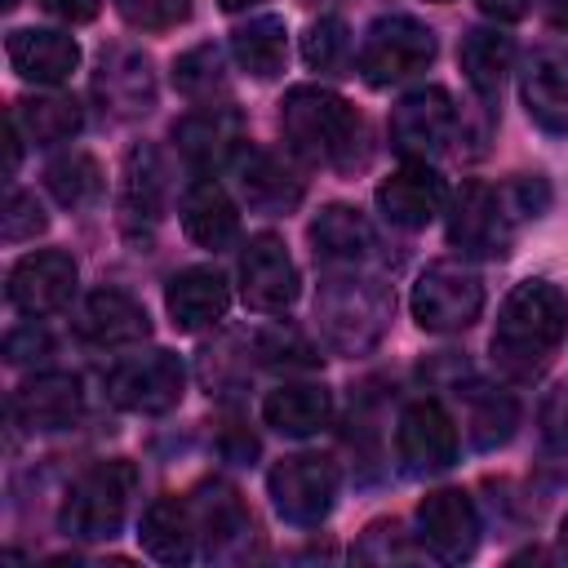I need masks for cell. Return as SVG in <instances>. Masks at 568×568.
Segmentation results:
<instances>
[{
    "label": "cell",
    "instance_id": "cell-1",
    "mask_svg": "<svg viewBox=\"0 0 568 568\" xmlns=\"http://www.w3.org/2000/svg\"><path fill=\"white\" fill-rule=\"evenodd\" d=\"M568 337V297L550 280H524L506 293L493 328V364L510 382H537Z\"/></svg>",
    "mask_w": 568,
    "mask_h": 568
},
{
    "label": "cell",
    "instance_id": "cell-2",
    "mask_svg": "<svg viewBox=\"0 0 568 568\" xmlns=\"http://www.w3.org/2000/svg\"><path fill=\"white\" fill-rule=\"evenodd\" d=\"M546 204H550V186L537 173L532 178L519 173L506 186L466 182L448 209V240L470 257H506L519 222L541 217Z\"/></svg>",
    "mask_w": 568,
    "mask_h": 568
},
{
    "label": "cell",
    "instance_id": "cell-3",
    "mask_svg": "<svg viewBox=\"0 0 568 568\" xmlns=\"http://www.w3.org/2000/svg\"><path fill=\"white\" fill-rule=\"evenodd\" d=\"M280 129H284L288 146L297 155H306L311 164L351 169L359 160V142H364L359 111L333 89L293 84L280 102Z\"/></svg>",
    "mask_w": 568,
    "mask_h": 568
},
{
    "label": "cell",
    "instance_id": "cell-4",
    "mask_svg": "<svg viewBox=\"0 0 568 568\" xmlns=\"http://www.w3.org/2000/svg\"><path fill=\"white\" fill-rule=\"evenodd\" d=\"M320 333L342 355H364L390 324V288L368 275H328L315 297Z\"/></svg>",
    "mask_w": 568,
    "mask_h": 568
},
{
    "label": "cell",
    "instance_id": "cell-5",
    "mask_svg": "<svg viewBox=\"0 0 568 568\" xmlns=\"http://www.w3.org/2000/svg\"><path fill=\"white\" fill-rule=\"evenodd\" d=\"M133 488H138L133 462L111 457V462L89 466L71 484V493L62 501V515H58L62 532L75 537V541H106V537H115L120 524H124V515H129Z\"/></svg>",
    "mask_w": 568,
    "mask_h": 568
},
{
    "label": "cell",
    "instance_id": "cell-6",
    "mask_svg": "<svg viewBox=\"0 0 568 568\" xmlns=\"http://www.w3.org/2000/svg\"><path fill=\"white\" fill-rule=\"evenodd\" d=\"M435 62V31L408 13H386L364 31L359 44V75L373 89L399 84Z\"/></svg>",
    "mask_w": 568,
    "mask_h": 568
},
{
    "label": "cell",
    "instance_id": "cell-7",
    "mask_svg": "<svg viewBox=\"0 0 568 568\" xmlns=\"http://www.w3.org/2000/svg\"><path fill=\"white\" fill-rule=\"evenodd\" d=\"M484 311V280L470 266L435 262L413 284V320L426 333H462Z\"/></svg>",
    "mask_w": 568,
    "mask_h": 568
},
{
    "label": "cell",
    "instance_id": "cell-8",
    "mask_svg": "<svg viewBox=\"0 0 568 568\" xmlns=\"http://www.w3.org/2000/svg\"><path fill=\"white\" fill-rule=\"evenodd\" d=\"M266 488H271L275 515H280L284 524L315 528V524L333 510L337 470H333V462L320 457V453H293V457H284V462L271 466Z\"/></svg>",
    "mask_w": 568,
    "mask_h": 568
},
{
    "label": "cell",
    "instance_id": "cell-9",
    "mask_svg": "<svg viewBox=\"0 0 568 568\" xmlns=\"http://www.w3.org/2000/svg\"><path fill=\"white\" fill-rule=\"evenodd\" d=\"M186 390V368L173 351L129 355L106 373V395L129 413H169Z\"/></svg>",
    "mask_w": 568,
    "mask_h": 568
},
{
    "label": "cell",
    "instance_id": "cell-10",
    "mask_svg": "<svg viewBox=\"0 0 568 568\" xmlns=\"http://www.w3.org/2000/svg\"><path fill=\"white\" fill-rule=\"evenodd\" d=\"M453 129H457V106H453V93L439 84L413 89L390 111V146L404 160H430L435 151L448 146Z\"/></svg>",
    "mask_w": 568,
    "mask_h": 568
},
{
    "label": "cell",
    "instance_id": "cell-11",
    "mask_svg": "<svg viewBox=\"0 0 568 568\" xmlns=\"http://www.w3.org/2000/svg\"><path fill=\"white\" fill-rule=\"evenodd\" d=\"M395 448L408 475L426 479L453 466L457 457V426L448 417V408L439 399H413L399 413V430H395Z\"/></svg>",
    "mask_w": 568,
    "mask_h": 568
},
{
    "label": "cell",
    "instance_id": "cell-12",
    "mask_svg": "<svg viewBox=\"0 0 568 568\" xmlns=\"http://www.w3.org/2000/svg\"><path fill=\"white\" fill-rule=\"evenodd\" d=\"M240 293L253 311H266V315L288 311L297 302V266H293L280 235L262 231L244 244V253H240Z\"/></svg>",
    "mask_w": 568,
    "mask_h": 568
},
{
    "label": "cell",
    "instance_id": "cell-13",
    "mask_svg": "<svg viewBox=\"0 0 568 568\" xmlns=\"http://www.w3.org/2000/svg\"><path fill=\"white\" fill-rule=\"evenodd\" d=\"M93 98L115 120L146 115L155 106V71H151V58L142 49H129V44L106 49L98 58V71H93Z\"/></svg>",
    "mask_w": 568,
    "mask_h": 568
},
{
    "label": "cell",
    "instance_id": "cell-14",
    "mask_svg": "<svg viewBox=\"0 0 568 568\" xmlns=\"http://www.w3.org/2000/svg\"><path fill=\"white\" fill-rule=\"evenodd\" d=\"M417 537L422 546L444 559V564H462L475 555L479 546V510L462 488H439L417 506Z\"/></svg>",
    "mask_w": 568,
    "mask_h": 568
},
{
    "label": "cell",
    "instance_id": "cell-15",
    "mask_svg": "<svg viewBox=\"0 0 568 568\" xmlns=\"http://www.w3.org/2000/svg\"><path fill=\"white\" fill-rule=\"evenodd\" d=\"M75 280H80V271H75V257H71V253H62V248H40V253H27V257L9 271V302H13L22 315L40 320V315H53V311H62V306L71 302Z\"/></svg>",
    "mask_w": 568,
    "mask_h": 568
},
{
    "label": "cell",
    "instance_id": "cell-16",
    "mask_svg": "<svg viewBox=\"0 0 568 568\" xmlns=\"http://www.w3.org/2000/svg\"><path fill=\"white\" fill-rule=\"evenodd\" d=\"M173 142L191 169L213 173V169L240 160V151L248 146L244 142V115L235 106H200V111L178 120Z\"/></svg>",
    "mask_w": 568,
    "mask_h": 568
},
{
    "label": "cell",
    "instance_id": "cell-17",
    "mask_svg": "<svg viewBox=\"0 0 568 568\" xmlns=\"http://www.w3.org/2000/svg\"><path fill=\"white\" fill-rule=\"evenodd\" d=\"M448 204V186L444 178L426 164V160H404L382 186H377V209L386 222L404 226V231H422L426 222H435Z\"/></svg>",
    "mask_w": 568,
    "mask_h": 568
},
{
    "label": "cell",
    "instance_id": "cell-18",
    "mask_svg": "<svg viewBox=\"0 0 568 568\" xmlns=\"http://www.w3.org/2000/svg\"><path fill=\"white\" fill-rule=\"evenodd\" d=\"M519 93L546 133H568V49L564 44H541L528 53L519 71Z\"/></svg>",
    "mask_w": 568,
    "mask_h": 568
},
{
    "label": "cell",
    "instance_id": "cell-19",
    "mask_svg": "<svg viewBox=\"0 0 568 568\" xmlns=\"http://www.w3.org/2000/svg\"><path fill=\"white\" fill-rule=\"evenodd\" d=\"M9 67L27 80V84H62L75 67H80V44L67 31L53 27H22L9 31L4 40Z\"/></svg>",
    "mask_w": 568,
    "mask_h": 568
},
{
    "label": "cell",
    "instance_id": "cell-20",
    "mask_svg": "<svg viewBox=\"0 0 568 568\" xmlns=\"http://www.w3.org/2000/svg\"><path fill=\"white\" fill-rule=\"evenodd\" d=\"M80 408H84V390H80V377L71 373H40L22 382L9 399L13 422L27 430H62L80 417Z\"/></svg>",
    "mask_w": 568,
    "mask_h": 568
},
{
    "label": "cell",
    "instance_id": "cell-21",
    "mask_svg": "<svg viewBox=\"0 0 568 568\" xmlns=\"http://www.w3.org/2000/svg\"><path fill=\"white\" fill-rule=\"evenodd\" d=\"M164 306H169V315H173V324L182 333H200V328H209V324H217L226 315L231 288H226L222 271H213V266H186V271H178L169 280Z\"/></svg>",
    "mask_w": 568,
    "mask_h": 568
},
{
    "label": "cell",
    "instance_id": "cell-22",
    "mask_svg": "<svg viewBox=\"0 0 568 568\" xmlns=\"http://www.w3.org/2000/svg\"><path fill=\"white\" fill-rule=\"evenodd\" d=\"M75 333L93 346H133L151 333V320L142 311V302H133L120 288H98L84 297L80 315H75Z\"/></svg>",
    "mask_w": 568,
    "mask_h": 568
},
{
    "label": "cell",
    "instance_id": "cell-23",
    "mask_svg": "<svg viewBox=\"0 0 568 568\" xmlns=\"http://www.w3.org/2000/svg\"><path fill=\"white\" fill-rule=\"evenodd\" d=\"M235 173H240L244 204L257 209V213H293L297 200H302V178L275 151L244 146L240 160H235Z\"/></svg>",
    "mask_w": 568,
    "mask_h": 568
},
{
    "label": "cell",
    "instance_id": "cell-24",
    "mask_svg": "<svg viewBox=\"0 0 568 568\" xmlns=\"http://www.w3.org/2000/svg\"><path fill=\"white\" fill-rule=\"evenodd\" d=\"M195 510L182 501V497H155L146 510H142V524H138V541L151 559L160 564H186L195 555Z\"/></svg>",
    "mask_w": 568,
    "mask_h": 568
},
{
    "label": "cell",
    "instance_id": "cell-25",
    "mask_svg": "<svg viewBox=\"0 0 568 568\" xmlns=\"http://www.w3.org/2000/svg\"><path fill=\"white\" fill-rule=\"evenodd\" d=\"M182 231L200 244V248H226L240 235V213L231 204V195L213 182V178H195L182 195Z\"/></svg>",
    "mask_w": 568,
    "mask_h": 568
},
{
    "label": "cell",
    "instance_id": "cell-26",
    "mask_svg": "<svg viewBox=\"0 0 568 568\" xmlns=\"http://www.w3.org/2000/svg\"><path fill=\"white\" fill-rule=\"evenodd\" d=\"M328 413H333V399L315 382H284V386L266 390V399H262L266 426L280 430V435H297V439L315 435L328 422Z\"/></svg>",
    "mask_w": 568,
    "mask_h": 568
},
{
    "label": "cell",
    "instance_id": "cell-27",
    "mask_svg": "<svg viewBox=\"0 0 568 568\" xmlns=\"http://www.w3.org/2000/svg\"><path fill=\"white\" fill-rule=\"evenodd\" d=\"M311 244H315V257L324 262H359L368 248H373V226L359 209L351 204H328L320 209V217L311 222Z\"/></svg>",
    "mask_w": 568,
    "mask_h": 568
},
{
    "label": "cell",
    "instance_id": "cell-28",
    "mask_svg": "<svg viewBox=\"0 0 568 568\" xmlns=\"http://www.w3.org/2000/svg\"><path fill=\"white\" fill-rule=\"evenodd\" d=\"M457 395H462V417H466V435H470L475 448L488 453V448H497V444H506L515 435L519 408H515V399L506 390L475 382V386H466Z\"/></svg>",
    "mask_w": 568,
    "mask_h": 568
},
{
    "label": "cell",
    "instance_id": "cell-29",
    "mask_svg": "<svg viewBox=\"0 0 568 568\" xmlns=\"http://www.w3.org/2000/svg\"><path fill=\"white\" fill-rule=\"evenodd\" d=\"M457 58H462L466 84H470L479 98H493V93L501 89L506 71H510V62H515V44H510V36L497 31V27H475V31H466Z\"/></svg>",
    "mask_w": 568,
    "mask_h": 568
},
{
    "label": "cell",
    "instance_id": "cell-30",
    "mask_svg": "<svg viewBox=\"0 0 568 568\" xmlns=\"http://www.w3.org/2000/svg\"><path fill=\"white\" fill-rule=\"evenodd\" d=\"M9 115L18 120L22 138L36 142V146H58V142H67V138H75L80 124H84L80 102H75V98H62V93L22 98V102H13Z\"/></svg>",
    "mask_w": 568,
    "mask_h": 568
},
{
    "label": "cell",
    "instance_id": "cell-31",
    "mask_svg": "<svg viewBox=\"0 0 568 568\" xmlns=\"http://www.w3.org/2000/svg\"><path fill=\"white\" fill-rule=\"evenodd\" d=\"M191 510H195V528L209 537V555H226L253 528L244 506H240V497H235V488H226V484H204L195 493Z\"/></svg>",
    "mask_w": 568,
    "mask_h": 568
},
{
    "label": "cell",
    "instance_id": "cell-32",
    "mask_svg": "<svg viewBox=\"0 0 568 568\" xmlns=\"http://www.w3.org/2000/svg\"><path fill=\"white\" fill-rule=\"evenodd\" d=\"M231 53H235V62H240L248 75H257V80L280 75L284 53H288L284 18L262 13V18H248L244 27H235V36H231Z\"/></svg>",
    "mask_w": 568,
    "mask_h": 568
},
{
    "label": "cell",
    "instance_id": "cell-33",
    "mask_svg": "<svg viewBox=\"0 0 568 568\" xmlns=\"http://www.w3.org/2000/svg\"><path fill=\"white\" fill-rule=\"evenodd\" d=\"M164 191H169V173L155 146H133L124 155V209L133 217L155 222L164 209Z\"/></svg>",
    "mask_w": 568,
    "mask_h": 568
},
{
    "label": "cell",
    "instance_id": "cell-34",
    "mask_svg": "<svg viewBox=\"0 0 568 568\" xmlns=\"http://www.w3.org/2000/svg\"><path fill=\"white\" fill-rule=\"evenodd\" d=\"M44 186L62 209H84L102 195V169L89 151H67L44 169Z\"/></svg>",
    "mask_w": 568,
    "mask_h": 568
},
{
    "label": "cell",
    "instance_id": "cell-35",
    "mask_svg": "<svg viewBox=\"0 0 568 568\" xmlns=\"http://www.w3.org/2000/svg\"><path fill=\"white\" fill-rule=\"evenodd\" d=\"M173 89L191 102H209L213 93L226 89V58L217 44H195L186 53H178L173 62Z\"/></svg>",
    "mask_w": 568,
    "mask_h": 568
},
{
    "label": "cell",
    "instance_id": "cell-36",
    "mask_svg": "<svg viewBox=\"0 0 568 568\" xmlns=\"http://www.w3.org/2000/svg\"><path fill=\"white\" fill-rule=\"evenodd\" d=\"M346 53H351V31H346V22H342L337 13H324V18H315V22L306 27V36H302V58H306V67H315V71H337V67L346 62Z\"/></svg>",
    "mask_w": 568,
    "mask_h": 568
},
{
    "label": "cell",
    "instance_id": "cell-37",
    "mask_svg": "<svg viewBox=\"0 0 568 568\" xmlns=\"http://www.w3.org/2000/svg\"><path fill=\"white\" fill-rule=\"evenodd\" d=\"M115 9L138 31H173L191 18V0H115Z\"/></svg>",
    "mask_w": 568,
    "mask_h": 568
},
{
    "label": "cell",
    "instance_id": "cell-38",
    "mask_svg": "<svg viewBox=\"0 0 568 568\" xmlns=\"http://www.w3.org/2000/svg\"><path fill=\"white\" fill-rule=\"evenodd\" d=\"M44 226H49V217H44L40 200L31 191H9L4 213H0V235L9 244H22V240H36Z\"/></svg>",
    "mask_w": 568,
    "mask_h": 568
},
{
    "label": "cell",
    "instance_id": "cell-39",
    "mask_svg": "<svg viewBox=\"0 0 568 568\" xmlns=\"http://www.w3.org/2000/svg\"><path fill=\"white\" fill-rule=\"evenodd\" d=\"M257 355H262V364H293V368H306V364H315V351L297 337V333H284V328H271V333H262L257 337Z\"/></svg>",
    "mask_w": 568,
    "mask_h": 568
},
{
    "label": "cell",
    "instance_id": "cell-40",
    "mask_svg": "<svg viewBox=\"0 0 568 568\" xmlns=\"http://www.w3.org/2000/svg\"><path fill=\"white\" fill-rule=\"evenodd\" d=\"M49 355H53V342H49V333L36 328V324L13 328V333L4 337V359H9V364H40V359H49Z\"/></svg>",
    "mask_w": 568,
    "mask_h": 568
},
{
    "label": "cell",
    "instance_id": "cell-41",
    "mask_svg": "<svg viewBox=\"0 0 568 568\" xmlns=\"http://www.w3.org/2000/svg\"><path fill=\"white\" fill-rule=\"evenodd\" d=\"M541 466L555 479H568V413L546 417V435H541Z\"/></svg>",
    "mask_w": 568,
    "mask_h": 568
},
{
    "label": "cell",
    "instance_id": "cell-42",
    "mask_svg": "<svg viewBox=\"0 0 568 568\" xmlns=\"http://www.w3.org/2000/svg\"><path fill=\"white\" fill-rule=\"evenodd\" d=\"M40 9H49L62 22H89V18H98L102 0H40Z\"/></svg>",
    "mask_w": 568,
    "mask_h": 568
},
{
    "label": "cell",
    "instance_id": "cell-43",
    "mask_svg": "<svg viewBox=\"0 0 568 568\" xmlns=\"http://www.w3.org/2000/svg\"><path fill=\"white\" fill-rule=\"evenodd\" d=\"M479 9L488 18H497V22H515V18H524L532 9V0H479Z\"/></svg>",
    "mask_w": 568,
    "mask_h": 568
},
{
    "label": "cell",
    "instance_id": "cell-44",
    "mask_svg": "<svg viewBox=\"0 0 568 568\" xmlns=\"http://www.w3.org/2000/svg\"><path fill=\"white\" fill-rule=\"evenodd\" d=\"M546 22L568 36V0H546Z\"/></svg>",
    "mask_w": 568,
    "mask_h": 568
},
{
    "label": "cell",
    "instance_id": "cell-45",
    "mask_svg": "<svg viewBox=\"0 0 568 568\" xmlns=\"http://www.w3.org/2000/svg\"><path fill=\"white\" fill-rule=\"evenodd\" d=\"M226 13H235V9H248V4H257V0H217Z\"/></svg>",
    "mask_w": 568,
    "mask_h": 568
},
{
    "label": "cell",
    "instance_id": "cell-46",
    "mask_svg": "<svg viewBox=\"0 0 568 568\" xmlns=\"http://www.w3.org/2000/svg\"><path fill=\"white\" fill-rule=\"evenodd\" d=\"M559 537H564V550H568V519H564V532Z\"/></svg>",
    "mask_w": 568,
    "mask_h": 568
},
{
    "label": "cell",
    "instance_id": "cell-47",
    "mask_svg": "<svg viewBox=\"0 0 568 568\" xmlns=\"http://www.w3.org/2000/svg\"><path fill=\"white\" fill-rule=\"evenodd\" d=\"M0 4H4V9H13V4H18V0H0Z\"/></svg>",
    "mask_w": 568,
    "mask_h": 568
},
{
    "label": "cell",
    "instance_id": "cell-48",
    "mask_svg": "<svg viewBox=\"0 0 568 568\" xmlns=\"http://www.w3.org/2000/svg\"><path fill=\"white\" fill-rule=\"evenodd\" d=\"M306 4H315V0H306Z\"/></svg>",
    "mask_w": 568,
    "mask_h": 568
}]
</instances>
